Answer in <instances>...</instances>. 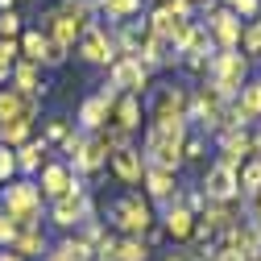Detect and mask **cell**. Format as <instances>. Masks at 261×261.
<instances>
[{
  "mask_svg": "<svg viewBox=\"0 0 261 261\" xmlns=\"http://www.w3.org/2000/svg\"><path fill=\"white\" fill-rule=\"evenodd\" d=\"M62 58H67V46H58V42L46 38V67H58Z\"/></svg>",
  "mask_w": 261,
  "mask_h": 261,
  "instance_id": "cell-36",
  "label": "cell"
},
{
  "mask_svg": "<svg viewBox=\"0 0 261 261\" xmlns=\"http://www.w3.org/2000/svg\"><path fill=\"white\" fill-rule=\"evenodd\" d=\"M29 133H34V120L29 116H21V120H9V124H0V145H25L29 141Z\"/></svg>",
  "mask_w": 261,
  "mask_h": 261,
  "instance_id": "cell-23",
  "label": "cell"
},
{
  "mask_svg": "<svg viewBox=\"0 0 261 261\" xmlns=\"http://www.w3.org/2000/svg\"><path fill=\"white\" fill-rule=\"evenodd\" d=\"M17 58H21L17 42H0V83H5V79L13 75V67H17Z\"/></svg>",
  "mask_w": 261,
  "mask_h": 261,
  "instance_id": "cell-30",
  "label": "cell"
},
{
  "mask_svg": "<svg viewBox=\"0 0 261 261\" xmlns=\"http://www.w3.org/2000/svg\"><path fill=\"white\" fill-rule=\"evenodd\" d=\"M42 191L50 195V199H62V195L79 191V178L71 166H62V162H50V166H42Z\"/></svg>",
  "mask_w": 261,
  "mask_h": 261,
  "instance_id": "cell-14",
  "label": "cell"
},
{
  "mask_svg": "<svg viewBox=\"0 0 261 261\" xmlns=\"http://www.w3.org/2000/svg\"><path fill=\"white\" fill-rule=\"evenodd\" d=\"M166 261H187V257H166Z\"/></svg>",
  "mask_w": 261,
  "mask_h": 261,
  "instance_id": "cell-45",
  "label": "cell"
},
{
  "mask_svg": "<svg viewBox=\"0 0 261 261\" xmlns=\"http://www.w3.org/2000/svg\"><path fill=\"white\" fill-rule=\"evenodd\" d=\"M237 108L245 112V120H257V116H261V79H249V83L237 91Z\"/></svg>",
  "mask_w": 261,
  "mask_h": 261,
  "instance_id": "cell-22",
  "label": "cell"
},
{
  "mask_svg": "<svg viewBox=\"0 0 261 261\" xmlns=\"http://www.w3.org/2000/svg\"><path fill=\"white\" fill-rule=\"evenodd\" d=\"M9 249L17 257H38V253H46V232H42V228H21Z\"/></svg>",
  "mask_w": 261,
  "mask_h": 261,
  "instance_id": "cell-19",
  "label": "cell"
},
{
  "mask_svg": "<svg viewBox=\"0 0 261 261\" xmlns=\"http://www.w3.org/2000/svg\"><path fill=\"white\" fill-rule=\"evenodd\" d=\"M241 195V182H237V170H228V166H216L207 170V178H203V199H212V203H232Z\"/></svg>",
  "mask_w": 261,
  "mask_h": 261,
  "instance_id": "cell-8",
  "label": "cell"
},
{
  "mask_svg": "<svg viewBox=\"0 0 261 261\" xmlns=\"http://www.w3.org/2000/svg\"><path fill=\"white\" fill-rule=\"evenodd\" d=\"M95 257L100 261H116V237H104L100 245H95Z\"/></svg>",
  "mask_w": 261,
  "mask_h": 261,
  "instance_id": "cell-37",
  "label": "cell"
},
{
  "mask_svg": "<svg viewBox=\"0 0 261 261\" xmlns=\"http://www.w3.org/2000/svg\"><path fill=\"white\" fill-rule=\"evenodd\" d=\"M17 34H21V17L13 9L0 13V42H17Z\"/></svg>",
  "mask_w": 261,
  "mask_h": 261,
  "instance_id": "cell-31",
  "label": "cell"
},
{
  "mask_svg": "<svg viewBox=\"0 0 261 261\" xmlns=\"http://www.w3.org/2000/svg\"><path fill=\"white\" fill-rule=\"evenodd\" d=\"M182 158H187V162H199V158H203V137H187V141H182Z\"/></svg>",
  "mask_w": 261,
  "mask_h": 261,
  "instance_id": "cell-34",
  "label": "cell"
},
{
  "mask_svg": "<svg viewBox=\"0 0 261 261\" xmlns=\"http://www.w3.org/2000/svg\"><path fill=\"white\" fill-rule=\"evenodd\" d=\"M21 232V228H17V220L9 216V212H0V241H5V245H13V237Z\"/></svg>",
  "mask_w": 261,
  "mask_h": 261,
  "instance_id": "cell-33",
  "label": "cell"
},
{
  "mask_svg": "<svg viewBox=\"0 0 261 261\" xmlns=\"http://www.w3.org/2000/svg\"><path fill=\"white\" fill-rule=\"evenodd\" d=\"M75 50H79L83 62H104V67H112V62H116L112 34H108V29H100V25H87L83 34H79V42H75Z\"/></svg>",
  "mask_w": 261,
  "mask_h": 261,
  "instance_id": "cell-6",
  "label": "cell"
},
{
  "mask_svg": "<svg viewBox=\"0 0 261 261\" xmlns=\"http://www.w3.org/2000/svg\"><path fill=\"white\" fill-rule=\"evenodd\" d=\"M237 182H241L245 195H257V191H261V158H245V162H241Z\"/></svg>",
  "mask_w": 261,
  "mask_h": 261,
  "instance_id": "cell-25",
  "label": "cell"
},
{
  "mask_svg": "<svg viewBox=\"0 0 261 261\" xmlns=\"http://www.w3.org/2000/svg\"><path fill=\"white\" fill-rule=\"evenodd\" d=\"M220 166L228 170H241V162L253 158V137L245 133V128H228V133H220Z\"/></svg>",
  "mask_w": 261,
  "mask_h": 261,
  "instance_id": "cell-9",
  "label": "cell"
},
{
  "mask_svg": "<svg viewBox=\"0 0 261 261\" xmlns=\"http://www.w3.org/2000/svg\"><path fill=\"white\" fill-rule=\"evenodd\" d=\"M182 133L187 120H149L145 133V166H162V170H178L182 162Z\"/></svg>",
  "mask_w": 261,
  "mask_h": 261,
  "instance_id": "cell-1",
  "label": "cell"
},
{
  "mask_svg": "<svg viewBox=\"0 0 261 261\" xmlns=\"http://www.w3.org/2000/svg\"><path fill=\"white\" fill-rule=\"evenodd\" d=\"M145 257H149V249H145L141 237H124V241H116V261H145Z\"/></svg>",
  "mask_w": 261,
  "mask_h": 261,
  "instance_id": "cell-27",
  "label": "cell"
},
{
  "mask_svg": "<svg viewBox=\"0 0 261 261\" xmlns=\"http://www.w3.org/2000/svg\"><path fill=\"white\" fill-rule=\"evenodd\" d=\"M191 112V95L182 87H162L158 104H153V120H187Z\"/></svg>",
  "mask_w": 261,
  "mask_h": 261,
  "instance_id": "cell-11",
  "label": "cell"
},
{
  "mask_svg": "<svg viewBox=\"0 0 261 261\" xmlns=\"http://www.w3.org/2000/svg\"><path fill=\"white\" fill-rule=\"evenodd\" d=\"M50 137H54V141H67V137H71V133H67V120H62V116L50 120Z\"/></svg>",
  "mask_w": 261,
  "mask_h": 261,
  "instance_id": "cell-39",
  "label": "cell"
},
{
  "mask_svg": "<svg viewBox=\"0 0 261 261\" xmlns=\"http://www.w3.org/2000/svg\"><path fill=\"white\" fill-rule=\"evenodd\" d=\"M207 38L216 42V50H241V34H245V25L232 9H207Z\"/></svg>",
  "mask_w": 261,
  "mask_h": 261,
  "instance_id": "cell-5",
  "label": "cell"
},
{
  "mask_svg": "<svg viewBox=\"0 0 261 261\" xmlns=\"http://www.w3.org/2000/svg\"><path fill=\"white\" fill-rule=\"evenodd\" d=\"M253 158H261V128H257V137H253Z\"/></svg>",
  "mask_w": 261,
  "mask_h": 261,
  "instance_id": "cell-41",
  "label": "cell"
},
{
  "mask_svg": "<svg viewBox=\"0 0 261 261\" xmlns=\"http://www.w3.org/2000/svg\"><path fill=\"white\" fill-rule=\"evenodd\" d=\"M116 87H104L100 95H91V100H83V108H79V124L87 128V133H95V128H104L108 124V112H112V100H116Z\"/></svg>",
  "mask_w": 261,
  "mask_h": 261,
  "instance_id": "cell-10",
  "label": "cell"
},
{
  "mask_svg": "<svg viewBox=\"0 0 261 261\" xmlns=\"http://www.w3.org/2000/svg\"><path fill=\"white\" fill-rule=\"evenodd\" d=\"M0 9H5V13H9V9H13V0H0Z\"/></svg>",
  "mask_w": 261,
  "mask_h": 261,
  "instance_id": "cell-43",
  "label": "cell"
},
{
  "mask_svg": "<svg viewBox=\"0 0 261 261\" xmlns=\"http://www.w3.org/2000/svg\"><path fill=\"white\" fill-rule=\"evenodd\" d=\"M207 79H212V87L224 100H232V95L249 83V58L237 54V50H216L207 58Z\"/></svg>",
  "mask_w": 261,
  "mask_h": 261,
  "instance_id": "cell-2",
  "label": "cell"
},
{
  "mask_svg": "<svg viewBox=\"0 0 261 261\" xmlns=\"http://www.w3.org/2000/svg\"><path fill=\"white\" fill-rule=\"evenodd\" d=\"M13 83H17V91H21V95H34V100L46 91L38 62H25V58H17V67H13Z\"/></svg>",
  "mask_w": 261,
  "mask_h": 261,
  "instance_id": "cell-17",
  "label": "cell"
},
{
  "mask_svg": "<svg viewBox=\"0 0 261 261\" xmlns=\"http://www.w3.org/2000/svg\"><path fill=\"white\" fill-rule=\"evenodd\" d=\"M249 216H253V224L261 228V191H257V195H249Z\"/></svg>",
  "mask_w": 261,
  "mask_h": 261,
  "instance_id": "cell-40",
  "label": "cell"
},
{
  "mask_svg": "<svg viewBox=\"0 0 261 261\" xmlns=\"http://www.w3.org/2000/svg\"><path fill=\"white\" fill-rule=\"evenodd\" d=\"M0 261H25V257H17V253L9 249V253H0Z\"/></svg>",
  "mask_w": 261,
  "mask_h": 261,
  "instance_id": "cell-42",
  "label": "cell"
},
{
  "mask_svg": "<svg viewBox=\"0 0 261 261\" xmlns=\"http://www.w3.org/2000/svg\"><path fill=\"white\" fill-rule=\"evenodd\" d=\"M207 261H245V253L232 249V245H220L216 253H207Z\"/></svg>",
  "mask_w": 261,
  "mask_h": 261,
  "instance_id": "cell-35",
  "label": "cell"
},
{
  "mask_svg": "<svg viewBox=\"0 0 261 261\" xmlns=\"http://www.w3.org/2000/svg\"><path fill=\"white\" fill-rule=\"evenodd\" d=\"M5 212L17 220V228H38L42 191H38L34 182H9V187H5Z\"/></svg>",
  "mask_w": 261,
  "mask_h": 261,
  "instance_id": "cell-3",
  "label": "cell"
},
{
  "mask_svg": "<svg viewBox=\"0 0 261 261\" xmlns=\"http://www.w3.org/2000/svg\"><path fill=\"white\" fill-rule=\"evenodd\" d=\"M257 261H261V257H257Z\"/></svg>",
  "mask_w": 261,
  "mask_h": 261,
  "instance_id": "cell-47",
  "label": "cell"
},
{
  "mask_svg": "<svg viewBox=\"0 0 261 261\" xmlns=\"http://www.w3.org/2000/svg\"><path fill=\"white\" fill-rule=\"evenodd\" d=\"M112 21H128V17H137L141 13V0H95Z\"/></svg>",
  "mask_w": 261,
  "mask_h": 261,
  "instance_id": "cell-26",
  "label": "cell"
},
{
  "mask_svg": "<svg viewBox=\"0 0 261 261\" xmlns=\"http://www.w3.org/2000/svg\"><path fill=\"white\" fill-rule=\"evenodd\" d=\"M162 220H166V232H170L174 241H187V237H195V212H191V207H182V203H170Z\"/></svg>",
  "mask_w": 261,
  "mask_h": 261,
  "instance_id": "cell-18",
  "label": "cell"
},
{
  "mask_svg": "<svg viewBox=\"0 0 261 261\" xmlns=\"http://www.w3.org/2000/svg\"><path fill=\"white\" fill-rule=\"evenodd\" d=\"M108 120H112L116 128H124V133L141 128V95H128V91H120L116 100H112V112H108Z\"/></svg>",
  "mask_w": 261,
  "mask_h": 261,
  "instance_id": "cell-15",
  "label": "cell"
},
{
  "mask_svg": "<svg viewBox=\"0 0 261 261\" xmlns=\"http://www.w3.org/2000/svg\"><path fill=\"white\" fill-rule=\"evenodd\" d=\"M162 5H166L174 17H191V0H162Z\"/></svg>",
  "mask_w": 261,
  "mask_h": 261,
  "instance_id": "cell-38",
  "label": "cell"
},
{
  "mask_svg": "<svg viewBox=\"0 0 261 261\" xmlns=\"http://www.w3.org/2000/svg\"><path fill=\"white\" fill-rule=\"evenodd\" d=\"M42 158H46V141H25V145L17 149V170L34 174V170L42 166Z\"/></svg>",
  "mask_w": 261,
  "mask_h": 261,
  "instance_id": "cell-24",
  "label": "cell"
},
{
  "mask_svg": "<svg viewBox=\"0 0 261 261\" xmlns=\"http://www.w3.org/2000/svg\"><path fill=\"white\" fill-rule=\"evenodd\" d=\"M17 50H21L25 62H38V67H42V62H46V34H42V29H25Z\"/></svg>",
  "mask_w": 261,
  "mask_h": 261,
  "instance_id": "cell-21",
  "label": "cell"
},
{
  "mask_svg": "<svg viewBox=\"0 0 261 261\" xmlns=\"http://www.w3.org/2000/svg\"><path fill=\"white\" fill-rule=\"evenodd\" d=\"M145 83H149V71L141 67V58H137V54H120V58L112 62V87H116V91L141 95Z\"/></svg>",
  "mask_w": 261,
  "mask_h": 261,
  "instance_id": "cell-7",
  "label": "cell"
},
{
  "mask_svg": "<svg viewBox=\"0 0 261 261\" xmlns=\"http://www.w3.org/2000/svg\"><path fill=\"white\" fill-rule=\"evenodd\" d=\"M83 216H91V207L83 203V191L62 195V199H54V207H50V220L58 228H75V224H83Z\"/></svg>",
  "mask_w": 261,
  "mask_h": 261,
  "instance_id": "cell-13",
  "label": "cell"
},
{
  "mask_svg": "<svg viewBox=\"0 0 261 261\" xmlns=\"http://www.w3.org/2000/svg\"><path fill=\"white\" fill-rule=\"evenodd\" d=\"M46 261H62V257H58V253H50V257H46Z\"/></svg>",
  "mask_w": 261,
  "mask_h": 261,
  "instance_id": "cell-44",
  "label": "cell"
},
{
  "mask_svg": "<svg viewBox=\"0 0 261 261\" xmlns=\"http://www.w3.org/2000/svg\"><path fill=\"white\" fill-rule=\"evenodd\" d=\"M112 170H116L120 182H141V174H145V158H141V149H133V145L116 149V153H112Z\"/></svg>",
  "mask_w": 261,
  "mask_h": 261,
  "instance_id": "cell-16",
  "label": "cell"
},
{
  "mask_svg": "<svg viewBox=\"0 0 261 261\" xmlns=\"http://www.w3.org/2000/svg\"><path fill=\"white\" fill-rule=\"evenodd\" d=\"M13 174H17V149L0 145V182H5V178H13Z\"/></svg>",
  "mask_w": 261,
  "mask_h": 261,
  "instance_id": "cell-32",
  "label": "cell"
},
{
  "mask_svg": "<svg viewBox=\"0 0 261 261\" xmlns=\"http://www.w3.org/2000/svg\"><path fill=\"white\" fill-rule=\"evenodd\" d=\"M38 100L34 95H21L17 87H9V91H0V124H9V120H21V116H29V120H38Z\"/></svg>",
  "mask_w": 261,
  "mask_h": 261,
  "instance_id": "cell-12",
  "label": "cell"
},
{
  "mask_svg": "<svg viewBox=\"0 0 261 261\" xmlns=\"http://www.w3.org/2000/svg\"><path fill=\"white\" fill-rule=\"evenodd\" d=\"M241 50L245 58H261V17H253V25L241 34Z\"/></svg>",
  "mask_w": 261,
  "mask_h": 261,
  "instance_id": "cell-28",
  "label": "cell"
},
{
  "mask_svg": "<svg viewBox=\"0 0 261 261\" xmlns=\"http://www.w3.org/2000/svg\"><path fill=\"white\" fill-rule=\"evenodd\" d=\"M145 191L153 195V199H170L174 195V170H162V166H145Z\"/></svg>",
  "mask_w": 261,
  "mask_h": 261,
  "instance_id": "cell-20",
  "label": "cell"
},
{
  "mask_svg": "<svg viewBox=\"0 0 261 261\" xmlns=\"http://www.w3.org/2000/svg\"><path fill=\"white\" fill-rule=\"evenodd\" d=\"M108 216H112V224L120 228L124 237H141V232H149V220H153V216H149V203L141 199V195H124V199H116Z\"/></svg>",
  "mask_w": 261,
  "mask_h": 261,
  "instance_id": "cell-4",
  "label": "cell"
},
{
  "mask_svg": "<svg viewBox=\"0 0 261 261\" xmlns=\"http://www.w3.org/2000/svg\"><path fill=\"white\" fill-rule=\"evenodd\" d=\"M191 5H195V0H191ZM199 5H212V0H199Z\"/></svg>",
  "mask_w": 261,
  "mask_h": 261,
  "instance_id": "cell-46",
  "label": "cell"
},
{
  "mask_svg": "<svg viewBox=\"0 0 261 261\" xmlns=\"http://www.w3.org/2000/svg\"><path fill=\"white\" fill-rule=\"evenodd\" d=\"M54 253H58L62 261H91V245H87V241H62Z\"/></svg>",
  "mask_w": 261,
  "mask_h": 261,
  "instance_id": "cell-29",
  "label": "cell"
}]
</instances>
